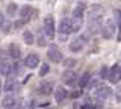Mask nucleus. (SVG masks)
<instances>
[{
  "mask_svg": "<svg viewBox=\"0 0 121 109\" xmlns=\"http://www.w3.org/2000/svg\"><path fill=\"white\" fill-rule=\"evenodd\" d=\"M111 94H112V91H111V88H109L108 85H98L97 89H95V97L100 101L106 100L109 96H111Z\"/></svg>",
  "mask_w": 121,
  "mask_h": 109,
  "instance_id": "obj_9",
  "label": "nucleus"
},
{
  "mask_svg": "<svg viewBox=\"0 0 121 109\" xmlns=\"http://www.w3.org/2000/svg\"><path fill=\"white\" fill-rule=\"evenodd\" d=\"M2 29H3V32H5V33H11V29H12V23H11V21H6V23L2 26Z\"/></svg>",
  "mask_w": 121,
  "mask_h": 109,
  "instance_id": "obj_26",
  "label": "nucleus"
},
{
  "mask_svg": "<svg viewBox=\"0 0 121 109\" xmlns=\"http://www.w3.org/2000/svg\"><path fill=\"white\" fill-rule=\"evenodd\" d=\"M35 108H36L35 100H30V101H27V103H26V106H24V109H35Z\"/></svg>",
  "mask_w": 121,
  "mask_h": 109,
  "instance_id": "obj_29",
  "label": "nucleus"
},
{
  "mask_svg": "<svg viewBox=\"0 0 121 109\" xmlns=\"http://www.w3.org/2000/svg\"><path fill=\"white\" fill-rule=\"evenodd\" d=\"M2 88H3V85H2V79H0V92H2Z\"/></svg>",
  "mask_w": 121,
  "mask_h": 109,
  "instance_id": "obj_34",
  "label": "nucleus"
},
{
  "mask_svg": "<svg viewBox=\"0 0 121 109\" xmlns=\"http://www.w3.org/2000/svg\"><path fill=\"white\" fill-rule=\"evenodd\" d=\"M76 64H77V61H76V59H73V58H67L65 61H64V67H67L68 70L71 68V67H74Z\"/></svg>",
  "mask_w": 121,
  "mask_h": 109,
  "instance_id": "obj_24",
  "label": "nucleus"
},
{
  "mask_svg": "<svg viewBox=\"0 0 121 109\" xmlns=\"http://www.w3.org/2000/svg\"><path fill=\"white\" fill-rule=\"evenodd\" d=\"M48 71H50V65H48V64H43V65L39 67V76H41V77L47 76Z\"/></svg>",
  "mask_w": 121,
  "mask_h": 109,
  "instance_id": "obj_22",
  "label": "nucleus"
},
{
  "mask_svg": "<svg viewBox=\"0 0 121 109\" xmlns=\"http://www.w3.org/2000/svg\"><path fill=\"white\" fill-rule=\"evenodd\" d=\"M83 46H85V38H76L70 43V50L73 52V53H79V52H82Z\"/></svg>",
  "mask_w": 121,
  "mask_h": 109,
  "instance_id": "obj_12",
  "label": "nucleus"
},
{
  "mask_svg": "<svg viewBox=\"0 0 121 109\" xmlns=\"http://www.w3.org/2000/svg\"><path fill=\"white\" fill-rule=\"evenodd\" d=\"M62 80H64V83L68 85V86H73L77 83V80H79V76H77V73L73 70H65L62 73Z\"/></svg>",
  "mask_w": 121,
  "mask_h": 109,
  "instance_id": "obj_4",
  "label": "nucleus"
},
{
  "mask_svg": "<svg viewBox=\"0 0 121 109\" xmlns=\"http://www.w3.org/2000/svg\"><path fill=\"white\" fill-rule=\"evenodd\" d=\"M23 41H24L26 44H29V46H32V44L35 43V36H33V33L30 31H24L23 32Z\"/></svg>",
  "mask_w": 121,
  "mask_h": 109,
  "instance_id": "obj_19",
  "label": "nucleus"
},
{
  "mask_svg": "<svg viewBox=\"0 0 121 109\" xmlns=\"http://www.w3.org/2000/svg\"><path fill=\"white\" fill-rule=\"evenodd\" d=\"M89 82H91V73L86 71V73H83L82 77L79 79V86H80V88H86V86L89 85Z\"/></svg>",
  "mask_w": 121,
  "mask_h": 109,
  "instance_id": "obj_18",
  "label": "nucleus"
},
{
  "mask_svg": "<svg viewBox=\"0 0 121 109\" xmlns=\"http://www.w3.org/2000/svg\"><path fill=\"white\" fill-rule=\"evenodd\" d=\"M38 46H39V47H44V46H47V41H45V38H43V36H41V38L38 39Z\"/></svg>",
  "mask_w": 121,
  "mask_h": 109,
  "instance_id": "obj_30",
  "label": "nucleus"
},
{
  "mask_svg": "<svg viewBox=\"0 0 121 109\" xmlns=\"http://www.w3.org/2000/svg\"><path fill=\"white\" fill-rule=\"evenodd\" d=\"M83 105H85V109H98V105H95V103H91V101H88V100H86Z\"/></svg>",
  "mask_w": 121,
  "mask_h": 109,
  "instance_id": "obj_28",
  "label": "nucleus"
},
{
  "mask_svg": "<svg viewBox=\"0 0 121 109\" xmlns=\"http://www.w3.org/2000/svg\"><path fill=\"white\" fill-rule=\"evenodd\" d=\"M68 96H70V94L67 92V89L64 88V86H58V88L55 89V100L58 101V103H62Z\"/></svg>",
  "mask_w": 121,
  "mask_h": 109,
  "instance_id": "obj_16",
  "label": "nucleus"
},
{
  "mask_svg": "<svg viewBox=\"0 0 121 109\" xmlns=\"http://www.w3.org/2000/svg\"><path fill=\"white\" fill-rule=\"evenodd\" d=\"M0 74L2 76H12V64H9L8 61H0Z\"/></svg>",
  "mask_w": 121,
  "mask_h": 109,
  "instance_id": "obj_15",
  "label": "nucleus"
},
{
  "mask_svg": "<svg viewBox=\"0 0 121 109\" xmlns=\"http://www.w3.org/2000/svg\"><path fill=\"white\" fill-rule=\"evenodd\" d=\"M38 65H39V55H38V53H29L27 56H26V59H24V67H27V68L33 70V68H36Z\"/></svg>",
  "mask_w": 121,
  "mask_h": 109,
  "instance_id": "obj_7",
  "label": "nucleus"
},
{
  "mask_svg": "<svg viewBox=\"0 0 121 109\" xmlns=\"http://www.w3.org/2000/svg\"><path fill=\"white\" fill-rule=\"evenodd\" d=\"M85 11H86V3L79 2L73 9V18H85Z\"/></svg>",
  "mask_w": 121,
  "mask_h": 109,
  "instance_id": "obj_13",
  "label": "nucleus"
},
{
  "mask_svg": "<svg viewBox=\"0 0 121 109\" xmlns=\"http://www.w3.org/2000/svg\"><path fill=\"white\" fill-rule=\"evenodd\" d=\"M117 15H118V18H117V23H118V29L121 31V9L117 11Z\"/></svg>",
  "mask_w": 121,
  "mask_h": 109,
  "instance_id": "obj_31",
  "label": "nucleus"
},
{
  "mask_svg": "<svg viewBox=\"0 0 121 109\" xmlns=\"http://www.w3.org/2000/svg\"><path fill=\"white\" fill-rule=\"evenodd\" d=\"M83 20L85 18H71V29H73V32H79L83 27Z\"/></svg>",
  "mask_w": 121,
  "mask_h": 109,
  "instance_id": "obj_17",
  "label": "nucleus"
},
{
  "mask_svg": "<svg viewBox=\"0 0 121 109\" xmlns=\"http://www.w3.org/2000/svg\"><path fill=\"white\" fill-rule=\"evenodd\" d=\"M43 27H44V32L48 38H55L56 35V24H55V18L52 15H47L43 21Z\"/></svg>",
  "mask_w": 121,
  "mask_h": 109,
  "instance_id": "obj_2",
  "label": "nucleus"
},
{
  "mask_svg": "<svg viewBox=\"0 0 121 109\" xmlns=\"http://www.w3.org/2000/svg\"><path fill=\"white\" fill-rule=\"evenodd\" d=\"M18 11V6L15 5V3H9V5L6 6V15L8 17H14L15 14H17Z\"/></svg>",
  "mask_w": 121,
  "mask_h": 109,
  "instance_id": "obj_21",
  "label": "nucleus"
},
{
  "mask_svg": "<svg viewBox=\"0 0 121 109\" xmlns=\"http://www.w3.org/2000/svg\"><path fill=\"white\" fill-rule=\"evenodd\" d=\"M108 80L111 83H118L121 80V65L115 64L109 68V76H108Z\"/></svg>",
  "mask_w": 121,
  "mask_h": 109,
  "instance_id": "obj_5",
  "label": "nucleus"
},
{
  "mask_svg": "<svg viewBox=\"0 0 121 109\" xmlns=\"http://www.w3.org/2000/svg\"><path fill=\"white\" fill-rule=\"evenodd\" d=\"M14 86H15V80H14V77H8L6 79V82L3 83V91H6V92H11L14 89Z\"/></svg>",
  "mask_w": 121,
  "mask_h": 109,
  "instance_id": "obj_20",
  "label": "nucleus"
},
{
  "mask_svg": "<svg viewBox=\"0 0 121 109\" xmlns=\"http://www.w3.org/2000/svg\"><path fill=\"white\" fill-rule=\"evenodd\" d=\"M82 89H74L73 92H70V97L71 99H79V97H82Z\"/></svg>",
  "mask_w": 121,
  "mask_h": 109,
  "instance_id": "obj_27",
  "label": "nucleus"
},
{
  "mask_svg": "<svg viewBox=\"0 0 121 109\" xmlns=\"http://www.w3.org/2000/svg\"><path fill=\"white\" fill-rule=\"evenodd\" d=\"M53 91H55V86H53L52 82H47V80L41 82L39 86H38V92H39L41 96H50Z\"/></svg>",
  "mask_w": 121,
  "mask_h": 109,
  "instance_id": "obj_11",
  "label": "nucleus"
},
{
  "mask_svg": "<svg viewBox=\"0 0 121 109\" xmlns=\"http://www.w3.org/2000/svg\"><path fill=\"white\" fill-rule=\"evenodd\" d=\"M108 76H109V68L106 65H103L101 70H100V77L101 79H108Z\"/></svg>",
  "mask_w": 121,
  "mask_h": 109,
  "instance_id": "obj_25",
  "label": "nucleus"
},
{
  "mask_svg": "<svg viewBox=\"0 0 121 109\" xmlns=\"http://www.w3.org/2000/svg\"><path fill=\"white\" fill-rule=\"evenodd\" d=\"M58 32L60 35V39H65L68 35H70L71 32H73V29H71V18H62L59 23V27H58Z\"/></svg>",
  "mask_w": 121,
  "mask_h": 109,
  "instance_id": "obj_3",
  "label": "nucleus"
},
{
  "mask_svg": "<svg viewBox=\"0 0 121 109\" xmlns=\"http://www.w3.org/2000/svg\"><path fill=\"white\" fill-rule=\"evenodd\" d=\"M5 24V15H3V12H0V27Z\"/></svg>",
  "mask_w": 121,
  "mask_h": 109,
  "instance_id": "obj_33",
  "label": "nucleus"
},
{
  "mask_svg": "<svg viewBox=\"0 0 121 109\" xmlns=\"http://www.w3.org/2000/svg\"><path fill=\"white\" fill-rule=\"evenodd\" d=\"M20 23H17V26H21L24 23H27V21L32 18V14H33V8L32 6H23L20 9Z\"/></svg>",
  "mask_w": 121,
  "mask_h": 109,
  "instance_id": "obj_6",
  "label": "nucleus"
},
{
  "mask_svg": "<svg viewBox=\"0 0 121 109\" xmlns=\"http://www.w3.org/2000/svg\"><path fill=\"white\" fill-rule=\"evenodd\" d=\"M8 55L14 59V61H20V56H21V48L17 43H11L8 46Z\"/></svg>",
  "mask_w": 121,
  "mask_h": 109,
  "instance_id": "obj_10",
  "label": "nucleus"
},
{
  "mask_svg": "<svg viewBox=\"0 0 121 109\" xmlns=\"http://www.w3.org/2000/svg\"><path fill=\"white\" fill-rule=\"evenodd\" d=\"M17 99H15L14 96H11V94H8V96L3 97V100H2V106L5 108V109H14L15 108V105H17Z\"/></svg>",
  "mask_w": 121,
  "mask_h": 109,
  "instance_id": "obj_14",
  "label": "nucleus"
},
{
  "mask_svg": "<svg viewBox=\"0 0 121 109\" xmlns=\"http://www.w3.org/2000/svg\"><path fill=\"white\" fill-rule=\"evenodd\" d=\"M115 31H117V24H115V20L113 18H106V21L101 24V36L104 39H111L113 38L115 35Z\"/></svg>",
  "mask_w": 121,
  "mask_h": 109,
  "instance_id": "obj_1",
  "label": "nucleus"
},
{
  "mask_svg": "<svg viewBox=\"0 0 121 109\" xmlns=\"http://www.w3.org/2000/svg\"><path fill=\"white\" fill-rule=\"evenodd\" d=\"M74 109H85V105L83 103H74Z\"/></svg>",
  "mask_w": 121,
  "mask_h": 109,
  "instance_id": "obj_32",
  "label": "nucleus"
},
{
  "mask_svg": "<svg viewBox=\"0 0 121 109\" xmlns=\"http://www.w3.org/2000/svg\"><path fill=\"white\" fill-rule=\"evenodd\" d=\"M47 56H48V59H50L52 62H55V64H59V62L64 61V56H62V53H60V50L58 47H55V46L48 48Z\"/></svg>",
  "mask_w": 121,
  "mask_h": 109,
  "instance_id": "obj_8",
  "label": "nucleus"
},
{
  "mask_svg": "<svg viewBox=\"0 0 121 109\" xmlns=\"http://www.w3.org/2000/svg\"><path fill=\"white\" fill-rule=\"evenodd\" d=\"M20 73H21V64H20V61H15L12 64V74L17 76V74H20Z\"/></svg>",
  "mask_w": 121,
  "mask_h": 109,
  "instance_id": "obj_23",
  "label": "nucleus"
}]
</instances>
